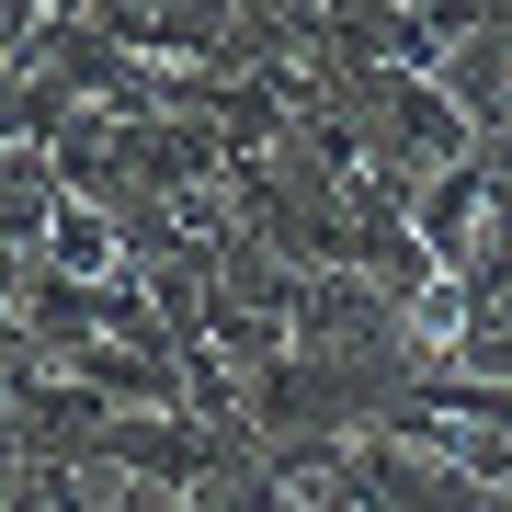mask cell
I'll return each instance as SVG.
<instances>
[{"label":"cell","instance_id":"cell-2","mask_svg":"<svg viewBox=\"0 0 512 512\" xmlns=\"http://www.w3.org/2000/svg\"><path fill=\"white\" fill-rule=\"evenodd\" d=\"M285 512H330V501H285Z\"/></svg>","mask_w":512,"mask_h":512},{"label":"cell","instance_id":"cell-1","mask_svg":"<svg viewBox=\"0 0 512 512\" xmlns=\"http://www.w3.org/2000/svg\"><path fill=\"white\" fill-rule=\"evenodd\" d=\"M228 456V433H194L183 410H114L103 421V444H92V467L114 478H160V490H205Z\"/></svg>","mask_w":512,"mask_h":512}]
</instances>
